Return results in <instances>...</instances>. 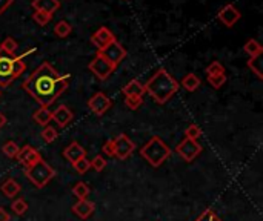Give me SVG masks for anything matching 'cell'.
Instances as JSON below:
<instances>
[{
  "label": "cell",
  "mask_w": 263,
  "mask_h": 221,
  "mask_svg": "<svg viewBox=\"0 0 263 221\" xmlns=\"http://www.w3.org/2000/svg\"><path fill=\"white\" fill-rule=\"evenodd\" d=\"M70 85V74L62 76L48 62H43L23 83L22 88L43 107H49Z\"/></svg>",
  "instance_id": "1"
},
{
  "label": "cell",
  "mask_w": 263,
  "mask_h": 221,
  "mask_svg": "<svg viewBox=\"0 0 263 221\" xmlns=\"http://www.w3.org/2000/svg\"><path fill=\"white\" fill-rule=\"evenodd\" d=\"M179 82L163 68L157 69L145 83V91L159 104H165L179 91Z\"/></svg>",
  "instance_id": "2"
},
{
  "label": "cell",
  "mask_w": 263,
  "mask_h": 221,
  "mask_svg": "<svg viewBox=\"0 0 263 221\" xmlns=\"http://www.w3.org/2000/svg\"><path fill=\"white\" fill-rule=\"evenodd\" d=\"M140 155L152 166V168H159L162 166L171 155V148L160 138L154 135L146 144L140 148Z\"/></svg>",
  "instance_id": "3"
},
{
  "label": "cell",
  "mask_w": 263,
  "mask_h": 221,
  "mask_svg": "<svg viewBox=\"0 0 263 221\" xmlns=\"http://www.w3.org/2000/svg\"><path fill=\"white\" fill-rule=\"evenodd\" d=\"M25 177L37 189H42V188H45L52 178L56 177V172H54V169H52L45 160H40L36 164H32V166H29V168H26Z\"/></svg>",
  "instance_id": "4"
},
{
  "label": "cell",
  "mask_w": 263,
  "mask_h": 221,
  "mask_svg": "<svg viewBox=\"0 0 263 221\" xmlns=\"http://www.w3.org/2000/svg\"><path fill=\"white\" fill-rule=\"evenodd\" d=\"M88 69L98 79V80H107L114 71H116V66L111 65L107 59L102 57L100 54H95V57L91 60V63L88 65Z\"/></svg>",
  "instance_id": "5"
},
{
  "label": "cell",
  "mask_w": 263,
  "mask_h": 221,
  "mask_svg": "<svg viewBox=\"0 0 263 221\" xmlns=\"http://www.w3.org/2000/svg\"><path fill=\"white\" fill-rule=\"evenodd\" d=\"M97 54H100L102 57H105L111 65H114L117 68V65L126 57V49L117 40H114L108 46H105L103 49L97 51Z\"/></svg>",
  "instance_id": "6"
},
{
  "label": "cell",
  "mask_w": 263,
  "mask_h": 221,
  "mask_svg": "<svg viewBox=\"0 0 263 221\" xmlns=\"http://www.w3.org/2000/svg\"><path fill=\"white\" fill-rule=\"evenodd\" d=\"M13 66H14V57H10V55L0 52V86L7 88L16 80Z\"/></svg>",
  "instance_id": "7"
},
{
  "label": "cell",
  "mask_w": 263,
  "mask_h": 221,
  "mask_svg": "<svg viewBox=\"0 0 263 221\" xmlns=\"http://www.w3.org/2000/svg\"><path fill=\"white\" fill-rule=\"evenodd\" d=\"M113 143H114L116 157H117L119 160H128V158L133 155V152L136 151V144H134V141H133L126 134H120V135H117V137L113 140Z\"/></svg>",
  "instance_id": "8"
},
{
  "label": "cell",
  "mask_w": 263,
  "mask_h": 221,
  "mask_svg": "<svg viewBox=\"0 0 263 221\" xmlns=\"http://www.w3.org/2000/svg\"><path fill=\"white\" fill-rule=\"evenodd\" d=\"M176 152H177L186 163H191V161L202 152V146H200L195 140L183 138V140L177 144Z\"/></svg>",
  "instance_id": "9"
},
{
  "label": "cell",
  "mask_w": 263,
  "mask_h": 221,
  "mask_svg": "<svg viewBox=\"0 0 263 221\" xmlns=\"http://www.w3.org/2000/svg\"><path fill=\"white\" fill-rule=\"evenodd\" d=\"M88 107L92 110L95 116H103L107 110L111 107V100L107 94L103 92H95L89 100H88Z\"/></svg>",
  "instance_id": "10"
},
{
  "label": "cell",
  "mask_w": 263,
  "mask_h": 221,
  "mask_svg": "<svg viewBox=\"0 0 263 221\" xmlns=\"http://www.w3.org/2000/svg\"><path fill=\"white\" fill-rule=\"evenodd\" d=\"M114 40H116L114 34H113L107 26L98 28V29L91 35V43L97 48V51L103 49L105 46H108V45H110L111 42H114Z\"/></svg>",
  "instance_id": "11"
},
{
  "label": "cell",
  "mask_w": 263,
  "mask_h": 221,
  "mask_svg": "<svg viewBox=\"0 0 263 221\" xmlns=\"http://www.w3.org/2000/svg\"><path fill=\"white\" fill-rule=\"evenodd\" d=\"M217 17H219V20H220L225 26L233 28V26L242 19V13H240L234 5H226V7H223V8L219 11Z\"/></svg>",
  "instance_id": "12"
},
{
  "label": "cell",
  "mask_w": 263,
  "mask_h": 221,
  "mask_svg": "<svg viewBox=\"0 0 263 221\" xmlns=\"http://www.w3.org/2000/svg\"><path fill=\"white\" fill-rule=\"evenodd\" d=\"M25 168H29V166H32V164H36L37 161H40L42 160V155L34 149V148H31V146H23V148H20L19 149V154H17V157H16Z\"/></svg>",
  "instance_id": "13"
},
{
  "label": "cell",
  "mask_w": 263,
  "mask_h": 221,
  "mask_svg": "<svg viewBox=\"0 0 263 221\" xmlns=\"http://www.w3.org/2000/svg\"><path fill=\"white\" fill-rule=\"evenodd\" d=\"M73 119H74V114L67 104L57 106L54 113H52V120L59 125V128H67L73 122Z\"/></svg>",
  "instance_id": "14"
},
{
  "label": "cell",
  "mask_w": 263,
  "mask_h": 221,
  "mask_svg": "<svg viewBox=\"0 0 263 221\" xmlns=\"http://www.w3.org/2000/svg\"><path fill=\"white\" fill-rule=\"evenodd\" d=\"M63 157L73 164V163H76L77 160L86 157V151H85V148H82L77 141H71V143L65 148Z\"/></svg>",
  "instance_id": "15"
},
{
  "label": "cell",
  "mask_w": 263,
  "mask_h": 221,
  "mask_svg": "<svg viewBox=\"0 0 263 221\" xmlns=\"http://www.w3.org/2000/svg\"><path fill=\"white\" fill-rule=\"evenodd\" d=\"M94 209H95V204L88 200H77V203L73 206V212L82 219L89 218L94 213Z\"/></svg>",
  "instance_id": "16"
},
{
  "label": "cell",
  "mask_w": 263,
  "mask_h": 221,
  "mask_svg": "<svg viewBox=\"0 0 263 221\" xmlns=\"http://www.w3.org/2000/svg\"><path fill=\"white\" fill-rule=\"evenodd\" d=\"M32 8L36 11L52 14L60 8V2L59 0H32Z\"/></svg>",
  "instance_id": "17"
},
{
  "label": "cell",
  "mask_w": 263,
  "mask_h": 221,
  "mask_svg": "<svg viewBox=\"0 0 263 221\" xmlns=\"http://www.w3.org/2000/svg\"><path fill=\"white\" fill-rule=\"evenodd\" d=\"M122 92L125 94V97H143L146 91H145V85L134 79L122 88Z\"/></svg>",
  "instance_id": "18"
},
{
  "label": "cell",
  "mask_w": 263,
  "mask_h": 221,
  "mask_svg": "<svg viewBox=\"0 0 263 221\" xmlns=\"http://www.w3.org/2000/svg\"><path fill=\"white\" fill-rule=\"evenodd\" d=\"M0 191H2V194L8 198H16L19 195V192L22 191V186L14 178H8L2 183Z\"/></svg>",
  "instance_id": "19"
},
{
  "label": "cell",
  "mask_w": 263,
  "mask_h": 221,
  "mask_svg": "<svg viewBox=\"0 0 263 221\" xmlns=\"http://www.w3.org/2000/svg\"><path fill=\"white\" fill-rule=\"evenodd\" d=\"M32 119H34V122L37 123V125H40V126H48V123L52 120V113L48 109V107H43V106H40L36 113H34V116H32Z\"/></svg>",
  "instance_id": "20"
},
{
  "label": "cell",
  "mask_w": 263,
  "mask_h": 221,
  "mask_svg": "<svg viewBox=\"0 0 263 221\" xmlns=\"http://www.w3.org/2000/svg\"><path fill=\"white\" fill-rule=\"evenodd\" d=\"M200 83H202V82H200V79H199L195 74H192V72H191V74H186V76L182 79V82H180L179 85H180V86H183L188 92H194V91L200 86Z\"/></svg>",
  "instance_id": "21"
},
{
  "label": "cell",
  "mask_w": 263,
  "mask_h": 221,
  "mask_svg": "<svg viewBox=\"0 0 263 221\" xmlns=\"http://www.w3.org/2000/svg\"><path fill=\"white\" fill-rule=\"evenodd\" d=\"M17 42L13 37H7L2 43H0V52L7 54L10 57H16V52H17Z\"/></svg>",
  "instance_id": "22"
},
{
  "label": "cell",
  "mask_w": 263,
  "mask_h": 221,
  "mask_svg": "<svg viewBox=\"0 0 263 221\" xmlns=\"http://www.w3.org/2000/svg\"><path fill=\"white\" fill-rule=\"evenodd\" d=\"M243 51L249 55V57H255V55H258V54L263 52V48H261V45H260L257 40L251 39V40H248V42L245 43Z\"/></svg>",
  "instance_id": "23"
},
{
  "label": "cell",
  "mask_w": 263,
  "mask_h": 221,
  "mask_svg": "<svg viewBox=\"0 0 263 221\" xmlns=\"http://www.w3.org/2000/svg\"><path fill=\"white\" fill-rule=\"evenodd\" d=\"M71 31H73L71 23H68V22H65V20L57 22V23H56V26H54V34H56L59 39H65V37H68V35L71 34Z\"/></svg>",
  "instance_id": "24"
},
{
  "label": "cell",
  "mask_w": 263,
  "mask_h": 221,
  "mask_svg": "<svg viewBox=\"0 0 263 221\" xmlns=\"http://www.w3.org/2000/svg\"><path fill=\"white\" fill-rule=\"evenodd\" d=\"M89 186L85 181H79L73 186V194L77 200H86V197L89 195Z\"/></svg>",
  "instance_id": "25"
},
{
  "label": "cell",
  "mask_w": 263,
  "mask_h": 221,
  "mask_svg": "<svg viewBox=\"0 0 263 221\" xmlns=\"http://www.w3.org/2000/svg\"><path fill=\"white\" fill-rule=\"evenodd\" d=\"M248 68L261 80L263 79V74H261V54L255 55V57H249L248 60Z\"/></svg>",
  "instance_id": "26"
},
{
  "label": "cell",
  "mask_w": 263,
  "mask_h": 221,
  "mask_svg": "<svg viewBox=\"0 0 263 221\" xmlns=\"http://www.w3.org/2000/svg\"><path fill=\"white\" fill-rule=\"evenodd\" d=\"M73 168L76 169V172H79V174H86L88 171H89V168H91V161L86 158V157H83V158H80V160H77L76 163H73Z\"/></svg>",
  "instance_id": "27"
},
{
  "label": "cell",
  "mask_w": 263,
  "mask_h": 221,
  "mask_svg": "<svg viewBox=\"0 0 263 221\" xmlns=\"http://www.w3.org/2000/svg\"><path fill=\"white\" fill-rule=\"evenodd\" d=\"M208 82L214 89H220L226 83V74H216V76H208Z\"/></svg>",
  "instance_id": "28"
},
{
  "label": "cell",
  "mask_w": 263,
  "mask_h": 221,
  "mask_svg": "<svg viewBox=\"0 0 263 221\" xmlns=\"http://www.w3.org/2000/svg\"><path fill=\"white\" fill-rule=\"evenodd\" d=\"M19 146H17V143H14V141H7L4 146H2V152L7 155V157H10V158H16L17 157V154H19Z\"/></svg>",
  "instance_id": "29"
},
{
  "label": "cell",
  "mask_w": 263,
  "mask_h": 221,
  "mask_svg": "<svg viewBox=\"0 0 263 221\" xmlns=\"http://www.w3.org/2000/svg\"><path fill=\"white\" fill-rule=\"evenodd\" d=\"M11 209H13V212L16 213V215H23L26 210H28V203L23 200V198H17V200H14L13 203H11Z\"/></svg>",
  "instance_id": "30"
},
{
  "label": "cell",
  "mask_w": 263,
  "mask_h": 221,
  "mask_svg": "<svg viewBox=\"0 0 263 221\" xmlns=\"http://www.w3.org/2000/svg\"><path fill=\"white\" fill-rule=\"evenodd\" d=\"M51 17H52V14H48V13H43V11H36V13L32 14V20H34L37 25H40V26L48 25L49 20H51Z\"/></svg>",
  "instance_id": "31"
},
{
  "label": "cell",
  "mask_w": 263,
  "mask_h": 221,
  "mask_svg": "<svg viewBox=\"0 0 263 221\" xmlns=\"http://www.w3.org/2000/svg\"><path fill=\"white\" fill-rule=\"evenodd\" d=\"M202 137V129L197 126V125H189L186 129H185V138H189V140H199Z\"/></svg>",
  "instance_id": "32"
},
{
  "label": "cell",
  "mask_w": 263,
  "mask_h": 221,
  "mask_svg": "<svg viewBox=\"0 0 263 221\" xmlns=\"http://www.w3.org/2000/svg\"><path fill=\"white\" fill-rule=\"evenodd\" d=\"M57 131L52 128V126H45V129L42 131V138L46 141V143H52L56 138H57Z\"/></svg>",
  "instance_id": "33"
},
{
  "label": "cell",
  "mask_w": 263,
  "mask_h": 221,
  "mask_svg": "<svg viewBox=\"0 0 263 221\" xmlns=\"http://www.w3.org/2000/svg\"><path fill=\"white\" fill-rule=\"evenodd\" d=\"M205 72L208 76H216V74H225V68L220 62H213L211 65H208Z\"/></svg>",
  "instance_id": "34"
},
{
  "label": "cell",
  "mask_w": 263,
  "mask_h": 221,
  "mask_svg": "<svg viewBox=\"0 0 263 221\" xmlns=\"http://www.w3.org/2000/svg\"><path fill=\"white\" fill-rule=\"evenodd\" d=\"M91 168L95 171V172H102L105 168H107V160H105L102 155H95L91 161Z\"/></svg>",
  "instance_id": "35"
},
{
  "label": "cell",
  "mask_w": 263,
  "mask_h": 221,
  "mask_svg": "<svg viewBox=\"0 0 263 221\" xmlns=\"http://www.w3.org/2000/svg\"><path fill=\"white\" fill-rule=\"evenodd\" d=\"M26 69V65L22 59V55H19V57H14V66H13V71H14V77L17 79L20 74H23V71Z\"/></svg>",
  "instance_id": "36"
},
{
  "label": "cell",
  "mask_w": 263,
  "mask_h": 221,
  "mask_svg": "<svg viewBox=\"0 0 263 221\" xmlns=\"http://www.w3.org/2000/svg\"><path fill=\"white\" fill-rule=\"evenodd\" d=\"M125 104L131 110H136L143 104V97H125Z\"/></svg>",
  "instance_id": "37"
},
{
  "label": "cell",
  "mask_w": 263,
  "mask_h": 221,
  "mask_svg": "<svg viewBox=\"0 0 263 221\" xmlns=\"http://www.w3.org/2000/svg\"><path fill=\"white\" fill-rule=\"evenodd\" d=\"M195 221H222L213 209H206Z\"/></svg>",
  "instance_id": "38"
},
{
  "label": "cell",
  "mask_w": 263,
  "mask_h": 221,
  "mask_svg": "<svg viewBox=\"0 0 263 221\" xmlns=\"http://www.w3.org/2000/svg\"><path fill=\"white\" fill-rule=\"evenodd\" d=\"M102 152H103L105 155H108V157H116V151H114V143H113V140H107V141L103 143Z\"/></svg>",
  "instance_id": "39"
},
{
  "label": "cell",
  "mask_w": 263,
  "mask_h": 221,
  "mask_svg": "<svg viewBox=\"0 0 263 221\" xmlns=\"http://www.w3.org/2000/svg\"><path fill=\"white\" fill-rule=\"evenodd\" d=\"M13 5V0H0V14H4Z\"/></svg>",
  "instance_id": "40"
},
{
  "label": "cell",
  "mask_w": 263,
  "mask_h": 221,
  "mask_svg": "<svg viewBox=\"0 0 263 221\" xmlns=\"http://www.w3.org/2000/svg\"><path fill=\"white\" fill-rule=\"evenodd\" d=\"M10 213L4 207H0V221H10Z\"/></svg>",
  "instance_id": "41"
},
{
  "label": "cell",
  "mask_w": 263,
  "mask_h": 221,
  "mask_svg": "<svg viewBox=\"0 0 263 221\" xmlns=\"http://www.w3.org/2000/svg\"><path fill=\"white\" fill-rule=\"evenodd\" d=\"M7 125V117L4 114H0V128H4Z\"/></svg>",
  "instance_id": "42"
}]
</instances>
